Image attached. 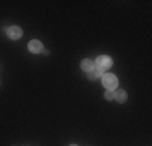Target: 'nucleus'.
I'll return each mask as SVG.
<instances>
[{"label": "nucleus", "instance_id": "f257e3e1", "mask_svg": "<svg viewBox=\"0 0 152 146\" xmlns=\"http://www.w3.org/2000/svg\"><path fill=\"white\" fill-rule=\"evenodd\" d=\"M94 65L97 67V70L102 73V72H105V70H108V68L112 67V58L108 55H99L97 60L94 62Z\"/></svg>", "mask_w": 152, "mask_h": 146}, {"label": "nucleus", "instance_id": "f03ea898", "mask_svg": "<svg viewBox=\"0 0 152 146\" xmlns=\"http://www.w3.org/2000/svg\"><path fill=\"white\" fill-rule=\"evenodd\" d=\"M102 83H104V86H105L108 91H113V89H117L118 80H117V76H115V75H112V73H107V75H104Z\"/></svg>", "mask_w": 152, "mask_h": 146}, {"label": "nucleus", "instance_id": "7ed1b4c3", "mask_svg": "<svg viewBox=\"0 0 152 146\" xmlns=\"http://www.w3.org/2000/svg\"><path fill=\"white\" fill-rule=\"evenodd\" d=\"M28 49H29V52H32V54H39V52H42V42L37 41V39H32V41L28 44Z\"/></svg>", "mask_w": 152, "mask_h": 146}, {"label": "nucleus", "instance_id": "20e7f679", "mask_svg": "<svg viewBox=\"0 0 152 146\" xmlns=\"http://www.w3.org/2000/svg\"><path fill=\"white\" fill-rule=\"evenodd\" d=\"M7 34H8L10 39H20L21 34H23V31H21V28H18V26H12V28L7 29Z\"/></svg>", "mask_w": 152, "mask_h": 146}, {"label": "nucleus", "instance_id": "39448f33", "mask_svg": "<svg viewBox=\"0 0 152 146\" xmlns=\"http://www.w3.org/2000/svg\"><path fill=\"white\" fill-rule=\"evenodd\" d=\"M113 99H117V102H126V99H128V94H126L125 89H117L113 93Z\"/></svg>", "mask_w": 152, "mask_h": 146}, {"label": "nucleus", "instance_id": "423d86ee", "mask_svg": "<svg viewBox=\"0 0 152 146\" xmlns=\"http://www.w3.org/2000/svg\"><path fill=\"white\" fill-rule=\"evenodd\" d=\"M81 68L84 72H91L92 68H94V62L91 60V58H84V60L81 62Z\"/></svg>", "mask_w": 152, "mask_h": 146}, {"label": "nucleus", "instance_id": "0eeeda50", "mask_svg": "<svg viewBox=\"0 0 152 146\" xmlns=\"http://www.w3.org/2000/svg\"><path fill=\"white\" fill-rule=\"evenodd\" d=\"M88 76H89V80H91V81H96V80H99L100 76H102V73L97 70V68H92L91 72H88Z\"/></svg>", "mask_w": 152, "mask_h": 146}, {"label": "nucleus", "instance_id": "6e6552de", "mask_svg": "<svg viewBox=\"0 0 152 146\" xmlns=\"http://www.w3.org/2000/svg\"><path fill=\"white\" fill-rule=\"evenodd\" d=\"M105 99L107 101H112V99H113V91H105Z\"/></svg>", "mask_w": 152, "mask_h": 146}, {"label": "nucleus", "instance_id": "1a4fd4ad", "mask_svg": "<svg viewBox=\"0 0 152 146\" xmlns=\"http://www.w3.org/2000/svg\"><path fill=\"white\" fill-rule=\"evenodd\" d=\"M70 146H78V145H70Z\"/></svg>", "mask_w": 152, "mask_h": 146}]
</instances>
